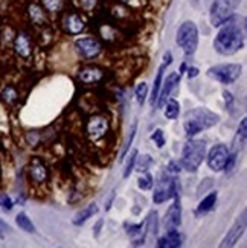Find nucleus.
<instances>
[{
    "label": "nucleus",
    "mask_w": 247,
    "mask_h": 248,
    "mask_svg": "<svg viewBox=\"0 0 247 248\" xmlns=\"http://www.w3.org/2000/svg\"><path fill=\"white\" fill-rule=\"evenodd\" d=\"M180 113V104L176 99H169L166 102V108H165V117L169 121H174L179 117Z\"/></svg>",
    "instance_id": "24"
},
{
    "label": "nucleus",
    "mask_w": 247,
    "mask_h": 248,
    "mask_svg": "<svg viewBox=\"0 0 247 248\" xmlns=\"http://www.w3.org/2000/svg\"><path fill=\"white\" fill-rule=\"evenodd\" d=\"M147 93H148V85L145 82H141L136 87V90H134V96H136V101H137L139 105H144L145 104Z\"/></svg>",
    "instance_id": "26"
},
{
    "label": "nucleus",
    "mask_w": 247,
    "mask_h": 248,
    "mask_svg": "<svg viewBox=\"0 0 247 248\" xmlns=\"http://www.w3.org/2000/svg\"><path fill=\"white\" fill-rule=\"evenodd\" d=\"M153 175L151 174H145L144 177H141L137 180V185H139V187H141L142 190H149L153 187Z\"/></svg>",
    "instance_id": "31"
},
{
    "label": "nucleus",
    "mask_w": 247,
    "mask_h": 248,
    "mask_svg": "<svg viewBox=\"0 0 247 248\" xmlns=\"http://www.w3.org/2000/svg\"><path fill=\"white\" fill-rule=\"evenodd\" d=\"M0 206H2V209H3V210L9 212L11 209H13L14 202H13V200H11L8 195H2V197H0Z\"/></svg>",
    "instance_id": "35"
},
{
    "label": "nucleus",
    "mask_w": 247,
    "mask_h": 248,
    "mask_svg": "<svg viewBox=\"0 0 247 248\" xmlns=\"http://www.w3.org/2000/svg\"><path fill=\"white\" fill-rule=\"evenodd\" d=\"M96 213H98V206H96L95 202H92V204H89L87 207H84L81 212H78L77 215H75L73 224L80 227V225H82L85 221H89L93 217V215H96Z\"/></svg>",
    "instance_id": "19"
},
{
    "label": "nucleus",
    "mask_w": 247,
    "mask_h": 248,
    "mask_svg": "<svg viewBox=\"0 0 247 248\" xmlns=\"http://www.w3.org/2000/svg\"><path fill=\"white\" fill-rule=\"evenodd\" d=\"M84 20L78 16V14H69L66 18H64V28L72 35H78L80 32L84 29Z\"/></svg>",
    "instance_id": "18"
},
{
    "label": "nucleus",
    "mask_w": 247,
    "mask_h": 248,
    "mask_svg": "<svg viewBox=\"0 0 247 248\" xmlns=\"http://www.w3.org/2000/svg\"><path fill=\"white\" fill-rule=\"evenodd\" d=\"M41 2H43L45 9L50 11V13H57V11H60L63 6V0H41Z\"/></svg>",
    "instance_id": "30"
},
{
    "label": "nucleus",
    "mask_w": 247,
    "mask_h": 248,
    "mask_svg": "<svg viewBox=\"0 0 247 248\" xmlns=\"http://www.w3.org/2000/svg\"><path fill=\"white\" fill-rule=\"evenodd\" d=\"M180 82V73H171L169 77L166 78L165 84H164V90L159 92V98H157V107L159 108H164L165 104H166V99L169 98L171 92H173Z\"/></svg>",
    "instance_id": "13"
},
{
    "label": "nucleus",
    "mask_w": 247,
    "mask_h": 248,
    "mask_svg": "<svg viewBox=\"0 0 247 248\" xmlns=\"http://www.w3.org/2000/svg\"><path fill=\"white\" fill-rule=\"evenodd\" d=\"M0 180H2V168H0Z\"/></svg>",
    "instance_id": "48"
},
{
    "label": "nucleus",
    "mask_w": 247,
    "mask_h": 248,
    "mask_svg": "<svg viewBox=\"0 0 247 248\" xmlns=\"http://www.w3.org/2000/svg\"><path fill=\"white\" fill-rule=\"evenodd\" d=\"M211 186H212V178H206V180H205V183H201V185L198 186V189H197V193L200 195L201 192H206V190H208Z\"/></svg>",
    "instance_id": "38"
},
{
    "label": "nucleus",
    "mask_w": 247,
    "mask_h": 248,
    "mask_svg": "<svg viewBox=\"0 0 247 248\" xmlns=\"http://www.w3.org/2000/svg\"><path fill=\"white\" fill-rule=\"evenodd\" d=\"M107 131H109V121H107V117L101 114L90 117L87 124V134L92 140L102 139L107 134Z\"/></svg>",
    "instance_id": "10"
},
{
    "label": "nucleus",
    "mask_w": 247,
    "mask_h": 248,
    "mask_svg": "<svg viewBox=\"0 0 247 248\" xmlns=\"http://www.w3.org/2000/svg\"><path fill=\"white\" fill-rule=\"evenodd\" d=\"M113 198H115V192H112V195H110L109 201H107V204H105V210H110V206H112V201H113Z\"/></svg>",
    "instance_id": "45"
},
{
    "label": "nucleus",
    "mask_w": 247,
    "mask_h": 248,
    "mask_svg": "<svg viewBox=\"0 0 247 248\" xmlns=\"http://www.w3.org/2000/svg\"><path fill=\"white\" fill-rule=\"evenodd\" d=\"M151 140L157 145V148H164V145H165V136H164L162 129H156V131L151 134Z\"/></svg>",
    "instance_id": "34"
},
{
    "label": "nucleus",
    "mask_w": 247,
    "mask_h": 248,
    "mask_svg": "<svg viewBox=\"0 0 247 248\" xmlns=\"http://www.w3.org/2000/svg\"><path fill=\"white\" fill-rule=\"evenodd\" d=\"M206 154V143L203 140H188L181 153V168L188 172H196L203 163Z\"/></svg>",
    "instance_id": "3"
},
{
    "label": "nucleus",
    "mask_w": 247,
    "mask_h": 248,
    "mask_svg": "<svg viewBox=\"0 0 247 248\" xmlns=\"http://www.w3.org/2000/svg\"><path fill=\"white\" fill-rule=\"evenodd\" d=\"M16 222L17 225L21 229V230H25L26 233H34L35 232V227H34V224H32V221L28 218V215L25 212H20L17 217H16Z\"/></svg>",
    "instance_id": "23"
},
{
    "label": "nucleus",
    "mask_w": 247,
    "mask_h": 248,
    "mask_svg": "<svg viewBox=\"0 0 247 248\" xmlns=\"http://www.w3.org/2000/svg\"><path fill=\"white\" fill-rule=\"evenodd\" d=\"M75 47H77L78 53L84 60H93V58L98 57L102 50L101 43L95 38H90V37L78 40L77 43H75Z\"/></svg>",
    "instance_id": "9"
},
{
    "label": "nucleus",
    "mask_w": 247,
    "mask_h": 248,
    "mask_svg": "<svg viewBox=\"0 0 247 248\" xmlns=\"http://www.w3.org/2000/svg\"><path fill=\"white\" fill-rule=\"evenodd\" d=\"M119 2L125 3V5H132V6H136V3L139 2V0H119Z\"/></svg>",
    "instance_id": "46"
},
{
    "label": "nucleus",
    "mask_w": 247,
    "mask_h": 248,
    "mask_svg": "<svg viewBox=\"0 0 247 248\" xmlns=\"http://www.w3.org/2000/svg\"><path fill=\"white\" fill-rule=\"evenodd\" d=\"M185 70H186V64L183 62V64H181V66H180V72H179V73H183Z\"/></svg>",
    "instance_id": "47"
},
{
    "label": "nucleus",
    "mask_w": 247,
    "mask_h": 248,
    "mask_svg": "<svg viewBox=\"0 0 247 248\" xmlns=\"http://www.w3.org/2000/svg\"><path fill=\"white\" fill-rule=\"evenodd\" d=\"M102 224H104V221H102V219H99L98 222H96V225H95V232H93L95 238H98V236H99V232H101V227H102Z\"/></svg>",
    "instance_id": "41"
},
{
    "label": "nucleus",
    "mask_w": 247,
    "mask_h": 248,
    "mask_svg": "<svg viewBox=\"0 0 247 248\" xmlns=\"http://www.w3.org/2000/svg\"><path fill=\"white\" fill-rule=\"evenodd\" d=\"M223 94H224V99H226V104L231 105V104H232V94H231L229 92H224Z\"/></svg>",
    "instance_id": "44"
},
{
    "label": "nucleus",
    "mask_w": 247,
    "mask_h": 248,
    "mask_svg": "<svg viewBox=\"0 0 247 248\" xmlns=\"http://www.w3.org/2000/svg\"><path fill=\"white\" fill-rule=\"evenodd\" d=\"M29 17L32 20V23L35 25H45L46 23V14H45V9H43L40 5L37 3H32L29 5Z\"/></svg>",
    "instance_id": "21"
},
{
    "label": "nucleus",
    "mask_w": 247,
    "mask_h": 248,
    "mask_svg": "<svg viewBox=\"0 0 247 248\" xmlns=\"http://www.w3.org/2000/svg\"><path fill=\"white\" fill-rule=\"evenodd\" d=\"M171 62H173V55H171V52H166L164 55V64L165 66H169Z\"/></svg>",
    "instance_id": "42"
},
{
    "label": "nucleus",
    "mask_w": 247,
    "mask_h": 248,
    "mask_svg": "<svg viewBox=\"0 0 247 248\" xmlns=\"http://www.w3.org/2000/svg\"><path fill=\"white\" fill-rule=\"evenodd\" d=\"M14 50L21 58H29L32 53V43L26 32H18L14 40Z\"/></svg>",
    "instance_id": "14"
},
{
    "label": "nucleus",
    "mask_w": 247,
    "mask_h": 248,
    "mask_svg": "<svg viewBox=\"0 0 247 248\" xmlns=\"http://www.w3.org/2000/svg\"><path fill=\"white\" fill-rule=\"evenodd\" d=\"M181 245V236L179 233V230L176 229H168V233L164 236V238H160L159 242H157V247L160 248H177Z\"/></svg>",
    "instance_id": "16"
},
{
    "label": "nucleus",
    "mask_w": 247,
    "mask_h": 248,
    "mask_svg": "<svg viewBox=\"0 0 247 248\" xmlns=\"http://www.w3.org/2000/svg\"><path fill=\"white\" fill-rule=\"evenodd\" d=\"M104 77V72L98 67H84L80 70V79L84 84H95L99 82Z\"/></svg>",
    "instance_id": "17"
},
{
    "label": "nucleus",
    "mask_w": 247,
    "mask_h": 248,
    "mask_svg": "<svg viewBox=\"0 0 247 248\" xmlns=\"http://www.w3.org/2000/svg\"><path fill=\"white\" fill-rule=\"evenodd\" d=\"M181 165H179L177 161H169V165H168V169L171 170V172H174V174H177V172H180L181 169Z\"/></svg>",
    "instance_id": "40"
},
{
    "label": "nucleus",
    "mask_w": 247,
    "mask_h": 248,
    "mask_svg": "<svg viewBox=\"0 0 247 248\" xmlns=\"http://www.w3.org/2000/svg\"><path fill=\"white\" fill-rule=\"evenodd\" d=\"M136 131H137V122H134L133 126H132V129H130V136H128V140H127V143H125V146H124V149H122V153H121L119 161H122V160L125 158L127 153L130 151V146H132V143H133V139H134V136H136Z\"/></svg>",
    "instance_id": "27"
},
{
    "label": "nucleus",
    "mask_w": 247,
    "mask_h": 248,
    "mask_svg": "<svg viewBox=\"0 0 247 248\" xmlns=\"http://www.w3.org/2000/svg\"><path fill=\"white\" fill-rule=\"evenodd\" d=\"M218 121H220L218 114L212 113L206 108L191 110L185 114V122H183L185 136L188 139L194 137L196 134L201 133L203 129H208L214 125H217Z\"/></svg>",
    "instance_id": "2"
},
{
    "label": "nucleus",
    "mask_w": 247,
    "mask_h": 248,
    "mask_svg": "<svg viewBox=\"0 0 247 248\" xmlns=\"http://www.w3.org/2000/svg\"><path fill=\"white\" fill-rule=\"evenodd\" d=\"M157 217H159L157 212L153 210L148 213V218H147V229L153 234H157V232H159V218Z\"/></svg>",
    "instance_id": "25"
},
{
    "label": "nucleus",
    "mask_w": 247,
    "mask_h": 248,
    "mask_svg": "<svg viewBox=\"0 0 247 248\" xmlns=\"http://www.w3.org/2000/svg\"><path fill=\"white\" fill-rule=\"evenodd\" d=\"M229 149L226 145H215L211 151H209V155H208V165L214 172H220L224 169V165L229 158Z\"/></svg>",
    "instance_id": "8"
},
{
    "label": "nucleus",
    "mask_w": 247,
    "mask_h": 248,
    "mask_svg": "<svg viewBox=\"0 0 247 248\" xmlns=\"http://www.w3.org/2000/svg\"><path fill=\"white\" fill-rule=\"evenodd\" d=\"M136 160H137V151L134 149L133 153L130 154V158H128V161H127V165H125V169H124V174H122V177L124 178H128L130 177V174L133 172V169H134V165H136Z\"/></svg>",
    "instance_id": "28"
},
{
    "label": "nucleus",
    "mask_w": 247,
    "mask_h": 248,
    "mask_svg": "<svg viewBox=\"0 0 247 248\" xmlns=\"http://www.w3.org/2000/svg\"><path fill=\"white\" fill-rule=\"evenodd\" d=\"M246 137H247V119L244 117V119L241 121V124H240L238 133H237V139H235V140H240V145L244 146V143H246Z\"/></svg>",
    "instance_id": "32"
},
{
    "label": "nucleus",
    "mask_w": 247,
    "mask_h": 248,
    "mask_svg": "<svg viewBox=\"0 0 247 248\" xmlns=\"http://www.w3.org/2000/svg\"><path fill=\"white\" fill-rule=\"evenodd\" d=\"M208 77L221 84H233L241 77L240 64H218L208 70Z\"/></svg>",
    "instance_id": "6"
},
{
    "label": "nucleus",
    "mask_w": 247,
    "mask_h": 248,
    "mask_svg": "<svg viewBox=\"0 0 247 248\" xmlns=\"http://www.w3.org/2000/svg\"><path fill=\"white\" fill-rule=\"evenodd\" d=\"M244 230H246V212H243L241 215V219H238L237 222L233 224V227L228 232V234L224 236L223 242L220 244V247H233L240 241V238L244 234Z\"/></svg>",
    "instance_id": "12"
},
{
    "label": "nucleus",
    "mask_w": 247,
    "mask_h": 248,
    "mask_svg": "<svg viewBox=\"0 0 247 248\" xmlns=\"http://www.w3.org/2000/svg\"><path fill=\"white\" fill-rule=\"evenodd\" d=\"M244 38H246V26L244 23L240 25V17L232 16L226 25H224L215 37L214 46L215 50L221 55L228 57L237 53L244 46Z\"/></svg>",
    "instance_id": "1"
},
{
    "label": "nucleus",
    "mask_w": 247,
    "mask_h": 248,
    "mask_svg": "<svg viewBox=\"0 0 247 248\" xmlns=\"http://www.w3.org/2000/svg\"><path fill=\"white\" fill-rule=\"evenodd\" d=\"M9 232H11V227H9V225H8L3 219H0V236L3 238V236H5L6 233H9Z\"/></svg>",
    "instance_id": "39"
},
{
    "label": "nucleus",
    "mask_w": 247,
    "mask_h": 248,
    "mask_svg": "<svg viewBox=\"0 0 247 248\" xmlns=\"http://www.w3.org/2000/svg\"><path fill=\"white\" fill-rule=\"evenodd\" d=\"M241 0H215L211 6V21L214 26H221L233 16V9Z\"/></svg>",
    "instance_id": "5"
},
{
    "label": "nucleus",
    "mask_w": 247,
    "mask_h": 248,
    "mask_svg": "<svg viewBox=\"0 0 247 248\" xmlns=\"http://www.w3.org/2000/svg\"><path fill=\"white\" fill-rule=\"evenodd\" d=\"M29 177H31L32 181L37 183V185L45 183L46 178H48V168H46V165L43 163L41 160L34 158V160L31 161V165H29Z\"/></svg>",
    "instance_id": "15"
},
{
    "label": "nucleus",
    "mask_w": 247,
    "mask_h": 248,
    "mask_svg": "<svg viewBox=\"0 0 247 248\" xmlns=\"http://www.w3.org/2000/svg\"><path fill=\"white\" fill-rule=\"evenodd\" d=\"M80 5L85 11H92L96 5V0H80Z\"/></svg>",
    "instance_id": "37"
},
{
    "label": "nucleus",
    "mask_w": 247,
    "mask_h": 248,
    "mask_svg": "<svg viewBox=\"0 0 247 248\" xmlns=\"http://www.w3.org/2000/svg\"><path fill=\"white\" fill-rule=\"evenodd\" d=\"M188 77H189V78H196V77H198V69H197V67H189V69H188Z\"/></svg>",
    "instance_id": "43"
},
{
    "label": "nucleus",
    "mask_w": 247,
    "mask_h": 248,
    "mask_svg": "<svg viewBox=\"0 0 247 248\" xmlns=\"http://www.w3.org/2000/svg\"><path fill=\"white\" fill-rule=\"evenodd\" d=\"M174 202L169 206L168 212L165 213V225L168 229H177L181 224V206H180V195L179 190L174 193Z\"/></svg>",
    "instance_id": "11"
},
{
    "label": "nucleus",
    "mask_w": 247,
    "mask_h": 248,
    "mask_svg": "<svg viewBox=\"0 0 247 248\" xmlns=\"http://www.w3.org/2000/svg\"><path fill=\"white\" fill-rule=\"evenodd\" d=\"M125 232L130 234V236H136V234H141L142 229H144V224H128L125 222Z\"/></svg>",
    "instance_id": "33"
},
{
    "label": "nucleus",
    "mask_w": 247,
    "mask_h": 248,
    "mask_svg": "<svg viewBox=\"0 0 247 248\" xmlns=\"http://www.w3.org/2000/svg\"><path fill=\"white\" fill-rule=\"evenodd\" d=\"M166 66L165 64H162V66L159 67L157 70V75H156V79H154V85H153V92H151V99H149V102H151V105L154 107V104L157 102V98H159V92H160V87H162V81H164V72H165Z\"/></svg>",
    "instance_id": "22"
},
{
    "label": "nucleus",
    "mask_w": 247,
    "mask_h": 248,
    "mask_svg": "<svg viewBox=\"0 0 247 248\" xmlns=\"http://www.w3.org/2000/svg\"><path fill=\"white\" fill-rule=\"evenodd\" d=\"M177 45L183 49L185 55H192L198 46V29L194 21H185L177 32Z\"/></svg>",
    "instance_id": "4"
},
{
    "label": "nucleus",
    "mask_w": 247,
    "mask_h": 248,
    "mask_svg": "<svg viewBox=\"0 0 247 248\" xmlns=\"http://www.w3.org/2000/svg\"><path fill=\"white\" fill-rule=\"evenodd\" d=\"M153 163V160H151V157L149 155H144L142 158H141V166H139V170H147L148 169V166Z\"/></svg>",
    "instance_id": "36"
},
{
    "label": "nucleus",
    "mask_w": 247,
    "mask_h": 248,
    "mask_svg": "<svg viewBox=\"0 0 247 248\" xmlns=\"http://www.w3.org/2000/svg\"><path fill=\"white\" fill-rule=\"evenodd\" d=\"M2 98L8 104H14L18 99V93H17V90L14 87H6L3 90V93H2Z\"/></svg>",
    "instance_id": "29"
},
{
    "label": "nucleus",
    "mask_w": 247,
    "mask_h": 248,
    "mask_svg": "<svg viewBox=\"0 0 247 248\" xmlns=\"http://www.w3.org/2000/svg\"><path fill=\"white\" fill-rule=\"evenodd\" d=\"M215 202H217V192H212L200 201L198 207L196 210V215L198 217V215H205V213L211 212L214 207H215Z\"/></svg>",
    "instance_id": "20"
},
{
    "label": "nucleus",
    "mask_w": 247,
    "mask_h": 248,
    "mask_svg": "<svg viewBox=\"0 0 247 248\" xmlns=\"http://www.w3.org/2000/svg\"><path fill=\"white\" fill-rule=\"evenodd\" d=\"M179 190L177 180L168 177L166 174H162L156 185L154 193H153V201L156 204H162L174 197V193Z\"/></svg>",
    "instance_id": "7"
}]
</instances>
